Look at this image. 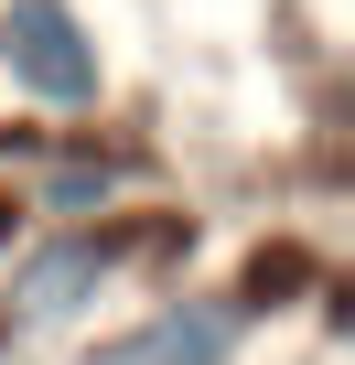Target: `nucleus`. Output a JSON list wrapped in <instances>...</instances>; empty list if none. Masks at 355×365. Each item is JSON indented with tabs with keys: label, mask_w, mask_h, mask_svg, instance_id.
<instances>
[{
	"label": "nucleus",
	"mask_w": 355,
	"mask_h": 365,
	"mask_svg": "<svg viewBox=\"0 0 355 365\" xmlns=\"http://www.w3.org/2000/svg\"><path fill=\"white\" fill-rule=\"evenodd\" d=\"M226 354H237V312H161L129 344V365H226Z\"/></svg>",
	"instance_id": "nucleus-3"
},
{
	"label": "nucleus",
	"mask_w": 355,
	"mask_h": 365,
	"mask_svg": "<svg viewBox=\"0 0 355 365\" xmlns=\"http://www.w3.org/2000/svg\"><path fill=\"white\" fill-rule=\"evenodd\" d=\"M0 76L33 86L44 108H86L97 97V43L65 0H0Z\"/></svg>",
	"instance_id": "nucleus-1"
},
{
	"label": "nucleus",
	"mask_w": 355,
	"mask_h": 365,
	"mask_svg": "<svg viewBox=\"0 0 355 365\" xmlns=\"http://www.w3.org/2000/svg\"><path fill=\"white\" fill-rule=\"evenodd\" d=\"M97 279H108V258L76 237V247H44V258H22L11 269V322L33 333V322H65V312H86L97 301Z\"/></svg>",
	"instance_id": "nucleus-2"
}]
</instances>
